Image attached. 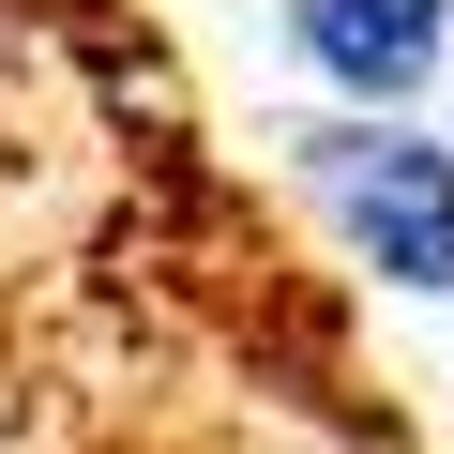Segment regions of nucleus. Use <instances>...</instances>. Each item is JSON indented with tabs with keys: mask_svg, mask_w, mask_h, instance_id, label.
<instances>
[{
	"mask_svg": "<svg viewBox=\"0 0 454 454\" xmlns=\"http://www.w3.org/2000/svg\"><path fill=\"white\" fill-rule=\"evenodd\" d=\"M288 182L318 197V227L409 303H454V121L424 106H333L288 137Z\"/></svg>",
	"mask_w": 454,
	"mask_h": 454,
	"instance_id": "nucleus-1",
	"label": "nucleus"
},
{
	"mask_svg": "<svg viewBox=\"0 0 454 454\" xmlns=\"http://www.w3.org/2000/svg\"><path fill=\"white\" fill-rule=\"evenodd\" d=\"M288 61L333 106H439L454 76V0H288Z\"/></svg>",
	"mask_w": 454,
	"mask_h": 454,
	"instance_id": "nucleus-2",
	"label": "nucleus"
},
{
	"mask_svg": "<svg viewBox=\"0 0 454 454\" xmlns=\"http://www.w3.org/2000/svg\"><path fill=\"white\" fill-rule=\"evenodd\" d=\"M439 121H454V76H439Z\"/></svg>",
	"mask_w": 454,
	"mask_h": 454,
	"instance_id": "nucleus-3",
	"label": "nucleus"
}]
</instances>
